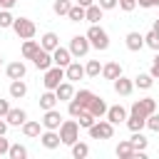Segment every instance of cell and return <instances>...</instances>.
I'll return each instance as SVG.
<instances>
[{
  "label": "cell",
  "mask_w": 159,
  "mask_h": 159,
  "mask_svg": "<svg viewBox=\"0 0 159 159\" xmlns=\"http://www.w3.org/2000/svg\"><path fill=\"white\" fill-rule=\"evenodd\" d=\"M60 139H62V144H75L77 139H80V124H77V119H62V124H60Z\"/></svg>",
  "instance_id": "obj_1"
},
{
  "label": "cell",
  "mask_w": 159,
  "mask_h": 159,
  "mask_svg": "<svg viewBox=\"0 0 159 159\" xmlns=\"http://www.w3.org/2000/svg\"><path fill=\"white\" fill-rule=\"evenodd\" d=\"M87 40H89V45H92L94 50H107V47H109V35H107V30L99 27V25H89Z\"/></svg>",
  "instance_id": "obj_2"
},
{
  "label": "cell",
  "mask_w": 159,
  "mask_h": 159,
  "mask_svg": "<svg viewBox=\"0 0 159 159\" xmlns=\"http://www.w3.org/2000/svg\"><path fill=\"white\" fill-rule=\"evenodd\" d=\"M12 30H15V35H17L20 40H30V37H35V32H37V27H35V22H32L30 17H15V20H12Z\"/></svg>",
  "instance_id": "obj_3"
},
{
  "label": "cell",
  "mask_w": 159,
  "mask_h": 159,
  "mask_svg": "<svg viewBox=\"0 0 159 159\" xmlns=\"http://www.w3.org/2000/svg\"><path fill=\"white\" fill-rule=\"evenodd\" d=\"M87 132H89L92 139H112L114 137V124L109 119H97Z\"/></svg>",
  "instance_id": "obj_4"
},
{
  "label": "cell",
  "mask_w": 159,
  "mask_h": 159,
  "mask_svg": "<svg viewBox=\"0 0 159 159\" xmlns=\"http://www.w3.org/2000/svg\"><path fill=\"white\" fill-rule=\"evenodd\" d=\"M157 112V99L154 97H144V99H137L129 109V114H139V117H149Z\"/></svg>",
  "instance_id": "obj_5"
},
{
  "label": "cell",
  "mask_w": 159,
  "mask_h": 159,
  "mask_svg": "<svg viewBox=\"0 0 159 159\" xmlns=\"http://www.w3.org/2000/svg\"><path fill=\"white\" fill-rule=\"evenodd\" d=\"M62 80H65V67L52 65V67L45 70V80H42V84H45V89H55Z\"/></svg>",
  "instance_id": "obj_6"
},
{
  "label": "cell",
  "mask_w": 159,
  "mask_h": 159,
  "mask_svg": "<svg viewBox=\"0 0 159 159\" xmlns=\"http://www.w3.org/2000/svg\"><path fill=\"white\" fill-rule=\"evenodd\" d=\"M89 40H87V35H75L72 40H70V52H72V57H84L87 52H89Z\"/></svg>",
  "instance_id": "obj_7"
},
{
  "label": "cell",
  "mask_w": 159,
  "mask_h": 159,
  "mask_svg": "<svg viewBox=\"0 0 159 159\" xmlns=\"http://www.w3.org/2000/svg\"><path fill=\"white\" fill-rule=\"evenodd\" d=\"M40 122H42L45 129H60V124H62V114H60L57 107H52V109H45V117H42Z\"/></svg>",
  "instance_id": "obj_8"
},
{
  "label": "cell",
  "mask_w": 159,
  "mask_h": 159,
  "mask_svg": "<svg viewBox=\"0 0 159 159\" xmlns=\"http://www.w3.org/2000/svg\"><path fill=\"white\" fill-rule=\"evenodd\" d=\"M40 144H42L45 149H57V147L62 144L60 132H57V129H45V132L40 134Z\"/></svg>",
  "instance_id": "obj_9"
},
{
  "label": "cell",
  "mask_w": 159,
  "mask_h": 159,
  "mask_svg": "<svg viewBox=\"0 0 159 159\" xmlns=\"http://www.w3.org/2000/svg\"><path fill=\"white\" fill-rule=\"evenodd\" d=\"M112 87H114V92H117V94L127 97V94H132V89H134V80H129V77L119 75L117 80H112Z\"/></svg>",
  "instance_id": "obj_10"
},
{
  "label": "cell",
  "mask_w": 159,
  "mask_h": 159,
  "mask_svg": "<svg viewBox=\"0 0 159 159\" xmlns=\"http://www.w3.org/2000/svg\"><path fill=\"white\" fill-rule=\"evenodd\" d=\"M70 62H72V52H70L67 47H60V45H57V47L52 50V65H57V67H67Z\"/></svg>",
  "instance_id": "obj_11"
},
{
  "label": "cell",
  "mask_w": 159,
  "mask_h": 159,
  "mask_svg": "<svg viewBox=\"0 0 159 159\" xmlns=\"http://www.w3.org/2000/svg\"><path fill=\"white\" fill-rule=\"evenodd\" d=\"M32 65H35L37 70H42V72H45L47 67H52V52H47V50H42V47H40V50L32 55Z\"/></svg>",
  "instance_id": "obj_12"
},
{
  "label": "cell",
  "mask_w": 159,
  "mask_h": 159,
  "mask_svg": "<svg viewBox=\"0 0 159 159\" xmlns=\"http://www.w3.org/2000/svg\"><path fill=\"white\" fill-rule=\"evenodd\" d=\"M55 94H57V102H70L75 97V87L70 80H62L57 87H55Z\"/></svg>",
  "instance_id": "obj_13"
},
{
  "label": "cell",
  "mask_w": 159,
  "mask_h": 159,
  "mask_svg": "<svg viewBox=\"0 0 159 159\" xmlns=\"http://www.w3.org/2000/svg\"><path fill=\"white\" fill-rule=\"evenodd\" d=\"M25 119H27V112L20 109V107H10V112L5 114V122H7L10 127H22Z\"/></svg>",
  "instance_id": "obj_14"
},
{
  "label": "cell",
  "mask_w": 159,
  "mask_h": 159,
  "mask_svg": "<svg viewBox=\"0 0 159 159\" xmlns=\"http://www.w3.org/2000/svg\"><path fill=\"white\" fill-rule=\"evenodd\" d=\"M124 45H127L129 52H139V50L144 47V35H142V32H127Z\"/></svg>",
  "instance_id": "obj_15"
},
{
  "label": "cell",
  "mask_w": 159,
  "mask_h": 159,
  "mask_svg": "<svg viewBox=\"0 0 159 159\" xmlns=\"http://www.w3.org/2000/svg\"><path fill=\"white\" fill-rule=\"evenodd\" d=\"M25 72H27V67H25V62H22V60L10 62V65L5 67V75H7L10 80H25Z\"/></svg>",
  "instance_id": "obj_16"
},
{
  "label": "cell",
  "mask_w": 159,
  "mask_h": 159,
  "mask_svg": "<svg viewBox=\"0 0 159 159\" xmlns=\"http://www.w3.org/2000/svg\"><path fill=\"white\" fill-rule=\"evenodd\" d=\"M84 77V67L80 65V62H70L67 67H65V80H70V82H77V80H82Z\"/></svg>",
  "instance_id": "obj_17"
},
{
  "label": "cell",
  "mask_w": 159,
  "mask_h": 159,
  "mask_svg": "<svg viewBox=\"0 0 159 159\" xmlns=\"http://www.w3.org/2000/svg\"><path fill=\"white\" fill-rule=\"evenodd\" d=\"M112 124H119V122H124L127 119V109L122 107V104H114V107H107V114H104Z\"/></svg>",
  "instance_id": "obj_18"
},
{
  "label": "cell",
  "mask_w": 159,
  "mask_h": 159,
  "mask_svg": "<svg viewBox=\"0 0 159 159\" xmlns=\"http://www.w3.org/2000/svg\"><path fill=\"white\" fill-rule=\"evenodd\" d=\"M102 7L97 5V2H92L89 7H84V20L89 22V25H99V20H102Z\"/></svg>",
  "instance_id": "obj_19"
},
{
  "label": "cell",
  "mask_w": 159,
  "mask_h": 159,
  "mask_svg": "<svg viewBox=\"0 0 159 159\" xmlns=\"http://www.w3.org/2000/svg\"><path fill=\"white\" fill-rule=\"evenodd\" d=\"M119 75H122V65H119L117 60H112V62L102 65V77H104V80H117Z\"/></svg>",
  "instance_id": "obj_20"
},
{
  "label": "cell",
  "mask_w": 159,
  "mask_h": 159,
  "mask_svg": "<svg viewBox=\"0 0 159 159\" xmlns=\"http://www.w3.org/2000/svg\"><path fill=\"white\" fill-rule=\"evenodd\" d=\"M20 129H22V134H25V137L35 139V137H40V134H42V122H32V119H25V124H22Z\"/></svg>",
  "instance_id": "obj_21"
},
{
  "label": "cell",
  "mask_w": 159,
  "mask_h": 159,
  "mask_svg": "<svg viewBox=\"0 0 159 159\" xmlns=\"http://www.w3.org/2000/svg\"><path fill=\"white\" fill-rule=\"evenodd\" d=\"M7 92H10V97H12V99H22V97L27 94V84H25V80H12Z\"/></svg>",
  "instance_id": "obj_22"
},
{
  "label": "cell",
  "mask_w": 159,
  "mask_h": 159,
  "mask_svg": "<svg viewBox=\"0 0 159 159\" xmlns=\"http://www.w3.org/2000/svg\"><path fill=\"white\" fill-rule=\"evenodd\" d=\"M87 109H89V112H92L97 119H102V117L107 114V102H104L102 97H97V94H94V99L89 102V107H87Z\"/></svg>",
  "instance_id": "obj_23"
},
{
  "label": "cell",
  "mask_w": 159,
  "mask_h": 159,
  "mask_svg": "<svg viewBox=\"0 0 159 159\" xmlns=\"http://www.w3.org/2000/svg\"><path fill=\"white\" fill-rule=\"evenodd\" d=\"M124 124H127V129H129V132H142V129L147 127V117H139V114H129V117L124 119Z\"/></svg>",
  "instance_id": "obj_24"
},
{
  "label": "cell",
  "mask_w": 159,
  "mask_h": 159,
  "mask_svg": "<svg viewBox=\"0 0 159 159\" xmlns=\"http://www.w3.org/2000/svg\"><path fill=\"white\" fill-rule=\"evenodd\" d=\"M57 45H60V37H57L55 32H45V35L40 37V47H42V50H47V52H52Z\"/></svg>",
  "instance_id": "obj_25"
},
{
  "label": "cell",
  "mask_w": 159,
  "mask_h": 159,
  "mask_svg": "<svg viewBox=\"0 0 159 159\" xmlns=\"http://www.w3.org/2000/svg\"><path fill=\"white\" fill-rule=\"evenodd\" d=\"M40 107H42V109L57 107V94H55V89H45V92L40 94Z\"/></svg>",
  "instance_id": "obj_26"
},
{
  "label": "cell",
  "mask_w": 159,
  "mask_h": 159,
  "mask_svg": "<svg viewBox=\"0 0 159 159\" xmlns=\"http://www.w3.org/2000/svg\"><path fill=\"white\" fill-rule=\"evenodd\" d=\"M114 152H117V157H119V159H132V157H134V147H132V142H129V139L119 142Z\"/></svg>",
  "instance_id": "obj_27"
},
{
  "label": "cell",
  "mask_w": 159,
  "mask_h": 159,
  "mask_svg": "<svg viewBox=\"0 0 159 159\" xmlns=\"http://www.w3.org/2000/svg\"><path fill=\"white\" fill-rule=\"evenodd\" d=\"M37 50H40V42H37V40L30 37V40L22 42V57H25V60H32V55H35Z\"/></svg>",
  "instance_id": "obj_28"
},
{
  "label": "cell",
  "mask_w": 159,
  "mask_h": 159,
  "mask_svg": "<svg viewBox=\"0 0 159 159\" xmlns=\"http://www.w3.org/2000/svg\"><path fill=\"white\" fill-rule=\"evenodd\" d=\"M154 84V77L149 75V72H139L137 77H134V87H139V89H149Z\"/></svg>",
  "instance_id": "obj_29"
},
{
  "label": "cell",
  "mask_w": 159,
  "mask_h": 159,
  "mask_svg": "<svg viewBox=\"0 0 159 159\" xmlns=\"http://www.w3.org/2000/svg\"><path fill=\"white\" fill-rule=\"evenodd\" d=\"M132 147H134V152H147V137L142 134V132H132Z\"/></svg>",
  "instance_id": "obj_30"
},
{
  "label": "cell",
  "mask_w": 159,
  "mask_h": 159,
  "mask_svg": "<svg viewBox=\"0 0 159 159\" xmlns=\"http://www.w3.org/2000/svg\"><path fill=\"white\" fill-rule=\"evenodd\" d=\"M99 75H102L99 60H89V62L84 65V77H99Z\"/></svg>",
  "instance_id": "obj_31"
},
{
  "label": "cell",
  "mask_w": 159,
  "mask_h": 159,
  "mask_svg": "<svg viewBox=\"0 0 159 159\" xmlns=\"http://www.w3.org/2000/svg\"><path fill=\"white\" fill-rule=\"evenodd\" d=\"M94 122H97V117H94V114H92L89 109H84V112H82V114L77 117V124H80L82 129H89V127H92Z\"/></svg>",
  "instance_id": "obj_32"
},
{
  "label": "cell",
  "mask_w": 159,
  "mask_h": 159,
  "mask_svg": "<svg viewBox=\"0 0 159 159\" xmlns=\"http://www.w3.org/2000/svg\"><path fill=\"white\" fill-rule=\"evenodd\" d=\"M67 17H70V22H82V20H84V7L75 2V5L70 7V12H67Z\"/></svg>",
  "instance_id": "obj_33"
},
{
  "label": "cell",
  "mask_w": 159,
  "mask_h": 159,
  "mask_svg": "<svg viewBox=\"0 0 159 159\" xmlns=\"http://www.w3.org/2000/svg\"><path fill=\"white\" fill-rule=\"evenodd\" d=\"M75 99H77L82 107H89V102L94 99V92H92V89H80V92H75Z\"/></svg>",
  "instance_id": "obj_34"
},
{
  "label": "cell",
  "mask_w": 159,
  "mask_h": 159,
  "mask_svg": "<svg viewBox=\"0 0 159 159\" xmlns=\"http://www.w3.org/2000/svg\"><path fill=\"white\" fill-rule=\"evenodd\" d=\"M87 154H89V147H87L84 142H80V139H77V142L72 144V157H75V159H84Z\"/></svg>",
  "instance_id": "obj_35"
},
{
  "label": "cell",
  "mask_w": 159,
  "mask_h": 159,
  "mask_svg": "<svg viewBox=\"0 0 159 159\" xmlns=\"http://www.w3.org/2000/svg\"><path fill=\"white\" fill-rule=\"evenodd\" d=\"M7 157H10V159H25V157H27V149H25L22 144H10Z\"/></svg>",
  "instance_id": "obj_36"
},
{
  "label": "cell",
  "mask_w": 159,
  "mask_h": 159,
  "mask_svg": "<svg viewBox=\"0 0 159 159\" xmlns=\"http://www.w3.org/2000/svg\"><path fill=\"white\" fill-rule=\"evenodd\" d=\"M70 7H72V2H70V0H55V2H52L55 15H67V12H70Z\"/></svg>",
  "instance_id": "obj_37"
},
{
  "label": "cell",
  "mask_w": 159,
  "mask_h": 159,
  "mask_svg": "<svg viewBox=\"0 0 159 159\" xmlns=\"http://www.w3.org/2000/svg\"><path fill=\"white\" fill-rule=\"evenodd\" d=\"M144 45H147V47H152V50L157 52V50H159V32L149 30V32L144 35Z\"/></svg>",
  "instance_id": "obj_38"
},
{
  "label": "cell",
  "mask_w": 159,
  "mask_h": 159,
  "mask_svg": "<svg viewBox=\"0 0 159 159\" xmlns=\"http://www.w3.org/2000/svg\"><path fill=\"white\" fill-rule=\"evenodd\" d=\"M84 109H87V107H82V104L75 99V97H72V99H70V104H67V112H70V117H75V119H77V117H80Z\"/></svg>",
  "instance_id": "obj_39"
},
{
  "label": "cell",
  "mask_w": 159,
  "mask_h": 159,
  "mask_svg": "<svg viewBox=\"0 0 159 159\" xmlns=\"http://www.w3.org/2000/svg\"><path fill=\"white\" fill-rule=\"evenodd\" d=\"M12 12L10 10H0V27H12Z\"/></svg>",
  "instance_id": "obj_40"
},
{
  "label": "cell",
  "mask_w": 159,
  "mask_h": 159,
  "mask_svg": "<svg viewBox=\"0 0 159 159\" xmlns=\"http://www.w3.org/2000/svg\"><path fill=\"white\" fill-rule=\"evenodd\" d=\"M147 127H149L152 132H159V114H157V112L147 117Z\"/></svg>",
  "instance_id": "obj_41"
},
{
  "label": "cell",
  "mask_w": 159,
  "mask_h": 159,
  "mask_svg": "<svg viewBox=\"0 0 159 159\" xmlns=\"http://www.w3.org/2000/svg\"><path fill=\"white\" fill-rule=\"evenodd\" d=\"M117 5H119V7L124 10V12H132V10L137 7V0H119Z\"/></svg>",
  "instance_id": "obj_42"
},
{
  "label": "cell",
  "mask_w": 159,
  "mask_h": 159,
  "mask_svg": "<svg viewBox=\"0 0 159 159\" xmlns=\"http://www.w3.org/2000/svg\"><path fill=\"white\" fill-rule=\"evenodd\" d=\"M117 2H119V0H97V5H99L102 10H114Z\"/></svg>",
  "instance_id": "obj_43"
},
{
  "label": "cell",
  "mask_w": 159,
  "mask_h": 159,
  "mask_svg": "<svg viewBox=\"0 0 159 159\" xmlns=\"http://www.w3.org/2000/svg\"><path fill=\"white\" fill-rule=\"evenodd\" d=\"M149 75H152L154 80H159V50H157V57H154V62H152V70H149Z\"/></svg>",
  "instance_id": "obj_44"
},
{
  "label": "cell",
  "mask_w": 159,
  "mask_h": 159,
  "mask_svg": "<svg viewBox=\"0 0 159 159\" xmlns=\"http://www.w3.org/2000/svg\"><path fill=\"white\" fill-rule=\"evenodd\" d=\"M7 149H10V142H7V139H5V134H2V137H0V157H5V154H7Z\"/></svg>",
  "instance_id": "obj_45"
},
{
  "label": "cell",
  "mask_w": 159,
  "mask_h": 159,
  "mask_svg": "<svg viewBox=\"0 0 159 159\" xmlns=\"http://www.w3.org/2000/svg\"><path fill=\"white\" fill-rule=\"evenodd\" d=\"M7 112H10V102L7 99H0V117H5Z\"/></svg>",
  "instance_id": "obj_46"
},
{
  "label": "cell",
  "mask_w": 159,
  "mask_h": 159,
  "mask_svg": "<svg viewBox=\"0 0 159 159\" xmlns=\"http://www.w3.org/2000/svg\"><path fill=\"white\" fill-rule=\"evenodd\" d=\"M15 2H17V0H0V7H2V10H12Z\"/></svg>",
  "instance_id": "obj_47"
},
{
  "label": "cell",
  "mask_w": 159,
  "mask_h": 159,
  "mask_svg": "<svg viewBox=\"0 0 159 159\" xmlns=\"http://www.w3.org/2000/svg\"><path fill=\"white\" fill-rule=\"evenodd\" d=\"M137 5H139V7H157L154 0H137Z\"/></svg>",
  "instance_id": "obj_48"
},
{
  "label": "cell",
  "mask_w": 159,
  "mask_h": 159,
  "mask_svg": "<svg viewBox=\"0 0 159 159\" xmlns=\"http://www.w3.org/2000/svg\"><path fill=\"white\" fill-rule=\"evenodd\" d=\"M7 127H10V124L5 122V117H0V137H2L5 132H7Z\"/></svg>",
  "instance_id": "obj_49"
},
{
  "label": "cell",
  "mask_w": 159,
  "mask_h": 159,
  "mask_svg": "<svg viewBox=\"0 0 159 159\" xmlns=\"http://www.w3.org/2000/svg\"><path fill=\"white\" fill-rule=\"evenodd\" d=\"M75 2H77V5H82V7H89L94 0H75Z\"/></svg>",
  "instance_id": "obj_50"
},
{
  "label": "cell",
  "mask_w": 159,
  "mask_h": 159,
  "mask_svg": "<svg viewBox=\"0 0 159 159\" xmlns=\"http://www.w3.org/2000/svg\"><path fill=\"white\" fill-rule=\"evenodd\" d=\"M152 30H154V32H159V17L154 20V25H152Z\"/></svg>",
  "instance_id": "obj_51"
},
{
  "label": "cell",
  "mask_w": 159,
  "mask_h": 159,
  "mask_svg": "<svg viewBox=\"0 0 159 159\" xmlns=\"http://www.w3.org/2000/svg\"><path fill=\"white\" fill-rule=\"evenodd\" d=\"M154 5H157V7H159V0H154Z\"/></svg>",
  "instance_id": "obj_52"
},
{
  "label": "cell",
  "mask_w": 159,
  "mask_h": 159,
  "mask_svg": "<svg viewBox=\"0 0 159 159\" xmlns=\"http://www.w3.org/2000/svg\"><path fill=\"white\" fill-rule=\"evenodd\" d=\"M0 65H2V57H0Z\"/></svg>",
  "instance_id": "obj_53"
}]
</instances>
